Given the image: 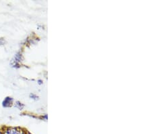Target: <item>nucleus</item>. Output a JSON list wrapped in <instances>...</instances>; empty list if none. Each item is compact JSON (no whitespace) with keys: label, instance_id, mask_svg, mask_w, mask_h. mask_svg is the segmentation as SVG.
Wrapping results in <instances>:
<instances>
[{"label":"nucleus","instance_id":"f257e3e1","mask_svg":"<svg viewBox=\"0 0 152 134\" xmlns=\"http://www.w3.org/2000/svg\"><path fill=\"white\" fill-rule=\"evenodd\" d=\"M4 134H24L23 131L16 128H10L5 131Z\"/></svg>","mask_w":152,"mask_h":134},{"label":"nucleus","instance_id":"f03ea898","mask_svg":"<svg viewBox=\"0 0 152 134\" xmlns=\"http://www.w3.org/2000/svg\"><path fill=\"white\" fill-rule=\"evenodd\" d=\"M12 98H11V97H6L3 102V106L9 107L12 105Z\"/></svg>","mask_w":152,"mask_h":134},{"label":"nucleus","instance_id":"7ed1b4c3","mask_svg":"<svg viewBox=\"0 0 152 134\" xmlns=\"http://www.w3.org/2000/svg\"><path fill=\"white\" fill-rule=\"evenodd\" d=\"M16 107L18 108L20 110H21V109H23V104H21V103H20L19 102H17L16 104Z\"/></svg>","mask_w":152,"mask_h":134},{"label":"nucleus","instance_id":"20e7f679","mask_svg":"<svg viewBox=\"0 0 152 134\" xmlns=\"http://www.w3.org/2000/svg\"><path fill=\"white\" fill-rule=\"evenodd\" d=\"M5 43H6V41H5V40H4V39H2V38L0 39V45H4Z\"/></svg>","mask_w":152,"mask_h":134},{"label":"nucleus","instance_id":"39448f33","mask_svg":"<svg viewBox=\"0 0 152 134\" xmlns=\"http://www.w3.org/2000/svg\"><path fill=\"white\" fill-rule=\"evenodd\" d=\"M30 96L31 97H33V99H37V98H38V97H37L35 95H34V94H31L30 95Z\"/></svg>","mask_w":152,"mask_h":134}]
</instances>
